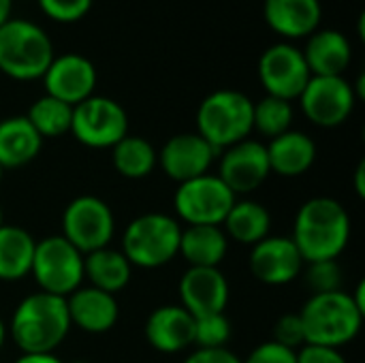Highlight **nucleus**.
I'll list each match as a JSON object with an SVG mask.
<instances>
[{
    "instance_id": "obj_1",
    "label": "nucleus",
    "mask_w": 365,
    "mask_h": 363,
    "mask_svg": "<svg viewBox=\"0 0 365 363\" xmlns=\"http://www.w3.org/2000/svg\"><path fill=\"white\" fill-rule=\"evenodd\" d=\"M291 240L302 255L304 265L338 261L351 242V216L340 201L331 197H312L297 210Z\"/></svg>"
},
{
    "instance_id": "obj_2",
    "label": "nucleus",
    "mask_w": 365,
    "mask_h": 363,
    "mask_svg": "<svg viewBox=\"0 0 365 363\" xmlns=\"http://www.w3.org/2000/svg\"><path fill=\"white\" fill-rule=\"evenodd\" d=\"M66 297L30 293L13 310L6 336L21 353H53L71 332Z\"/></svg>"
},
{
    "instance_id": "obj_3",
    "label": "nucleus",
    "mask_w": 365,
    "mask_h": 363,
    "mask_svg": "<svg viewBox=\"0 0 365 363\" xmlns=\"http://www.w3.org/2000/svg\"><path fill=\"white\" fill-rule=\"evenodd\" d=\"M304 325L306 344L342 349L353 342L364 325V312L346 291L317 293L297 312Z\"/></svg>"
},
{
    "instance_id": "obj_4",
    "label": "nucleus",
    "mask_w": 365,
    "mask_h": 363,
    "mask_svg": "<svg viewBox=\"0 0 365 363\" xmlns=\"http://www.w3.org/2000/svg\"><path fill=\"white\" fill-rule=\"evenodd\" d=\"M53 56L49 34L34 21L11 17L0 26V71L11 79H41Z\"/></svg>"
},
{
    "instance_id": "obj_5",
    "label": "nucleus",
    "mask_w": 365,
    "mask_h": 363,
    "mask_svg": "<svg viewBox=\"0 0 365 363\" xmlns=\"http://www.w3.org/2000/svg\"><path fill=\"white\" fill-rule=\"evenodd\" d=\"M182 225L160 212H148L133 218L122 235V255L133 267L156 270L180 255Z\"/></svg>"
},
{
    "instance_id": "obj_6",
    "label": "nucleus",
    "mask_w": 365,
    "mask_h": 363,
    "mask_svg": "<svg viewBox=\"0 0 365 363\" xmlns=\"http://www.w3.org/2000/svg\"><path fill=\"white\" fill-rule=\"evenodd\" d=\"M252 133V101L240 90H216L197 109V135L222 152Z\"/></svg>"
},
{
    "instance_id": "obj_7",
    "label": "nucleus",
    "mask_w": 365,
    "mask_h": 363,
    "mask_svg": "<svg viewBox=\"0 0 365 363\" xmlns=\"http://www.w3.org/2000/svg\"><path fill=\"white\" fill-rule=\"evenodd\" d=\"M30 276L38 291L68 297L83 282V255L62 235H49L36 242Z\"/></svg>"
},
{
    "instance_id": "obj_8",
    "label": "nucleus",
    "mask_w": 365,
    "mask_h": 363,
    "mask_svg": "<svg viewBox=\"0 0 365 363\" xmlns=\"http://www.w3.org/2000/svg\"><path fill=\"white\" fill-rule=\"evenodd\" d=\"M71 135L86 148L109 150L128 135V113L118 101L92 94L73 107Z\"/></svg>"
},
{
    "instance_id": "obj_9",
    "label": "nucleus",
    "mask_w": 365,
    "mask_h": 363,
    "mask_svg": "<svg viewBox=\"0 0 365 363\" xmlns=\"http://www.w3.org/2000/svg\"><path fill=\"white\" fill-rule=\"evenodd\" d=\"M115 233V218L101 197H75L62 212V237L81 255H90L109 246Z\"/></svg>"
},
{
    "instance_id": "obj_10",
    "label": "nucleus",
    "mask_w": 365,
    "mask_h": 363,
    "mask_svg": "<svg viewBox=\"0 0 365 363\" xmlns=\"http://www.w3.org/2000/svg\"><path fill=\"white\" fill-rule=\"evenodd\" d=\"M231 188L212 173L178 184L173 208L182 223L186 225H216L222 227L227 214L235 203Z\"/></svg>"
},
{
    "instance_id": "obj_11",
    "label": "nucleus",
    "mask_w": 365,
    "mask_h": 363,
    "mask_svg": "<svg viewBox=\"0 0 365 363\" xmlns=\"http://www.w3.org/2000/svg\"><path fill=\"white\" fill-rule=\"evenodd\" d=\"M297 101L312 124L336 128L351 118L357 96L346 77H310Z\"/></svg>"
},
{
    "instance_id": "obj_12",
    "label": "nucleus",
    "mask_w": 365,
    "mask_h": 363,
    "mask_svg": "<svg viewBox=\"0 0 365 363\" xmlns=\"http://www.w3.org/2000/svg\"><path fill=\"white\" fill-rule=\"evenodd\" d=\"M259 81L269 96L295 101L310 81V68L302 49L291 43H276L259 58Z\"/></svg>"
},
{
    "instance_id": "obj_13",
    "label": "nucleus",
    "mask_w": 365,
    "mask_h": 363,
    "mask_svg": "<svg viewBox=\"0 0 365 363\" xmlns=\"http://www.w3.org/2000/svg\"><path fill=\"white\" fill-rule=\"evenodd\" d=\"M216 175L231 188L235 197L257 190L272 175L265 143L257 139H244L222 150Z\"/></svg>"
},
{
    "instance_id": "obj_14",
    "label": "nucleus",
    "mask_w": 365,
    "mask_h": 363,
    "mask_svg": "<svg viewBox=\"0 0 365 363\" xmlns=\"http://www.w3.org/2000/svg\"><path fill=\"white\" fill-rule=\"evenodd\" d=\"M45 94L75 107L90 98L96 88V66L81 53L53 56L45 75Z\"/></svg>"
},
{
    "instance_id": "obj_15",
    "label": "nucleus",
    "mask_w": 365,
    "mask_h": 363,
    "mask_svg": "<svg viewBox=\"0 0 365 363\" xmlns=\"http://www.w3.org/2000/svg\"><path fill=\"white\" fill-rule=\"evenodd\" d=\"M214 158L216 150L201 135L180 133L165 141L158 154V165L169 180L184 184L210 173Z\"/></svg>"
},
{
    "instance_id": "obj_16",
    "label": "nucleus",
    "mask_w": 365,
    "mask_h": 363,
    "mask_svg": "<svg viewBox=\"0 0 365 363\" xmlns=\"http://www.w3.org/2000/svg\"><path fill=\"white\" fill-rule=\"evenodd\" d=\"M248 265L259 282L267 287H282L293 282L302 274L304 259L291 237L267 235L252 246Z\"/></svg>"
},
{
    "instance_id": "obj_17",
    "label": "nucleus",
    "mask_w": 365,
    "mask_h": 363,
    "mask_svg": "<svg viewBox=\"0 0 365 363\" xmlns=\"http://www.w3.org/2000/svg\"><path fill=\"white\" fill-rule=\"evenodd\" d=\"M180 306L192 317L225 312L229 304V280L220 267H188L180 278Z\"/></svg>"
},
{
    "instance_id": "obj_18",
    "label": "nucleus",
    "mask_w": 365,
    "mask_h": 363,
    "mask_svg": "<svg viewBox=\"0 0 365 363\" xmlns=\"http://www.w3.org/2000/svg\"><path fill=\"white\" fill-rule=\"evenodd\" d=\"M143 332L148 344L154 351L175 355L192 347L195 317L186 312L180 304L158 306L150 312Z\"/></svg>"
},
{
    "instance_id": "obj_19",
    "label": "nucleus",
    "mask_w": 365,
    "mask_h": 363,
    "mask_svg": "<svg viewBox=\"0 0 365 363\" xmlns=\"http://www.w3.org/2000/svg\"><path fill=\"white\" fill-rule=\"evenodd\" d=\"M66 310H68L71 325L92 336L111 332L120 317V306L115 302V295L98 291L90 285L79 287L66 297Z\"/></svg>"
},
{
    "instance_id": "obj_20",
    "label": "nucleus",
    "mask_w": 365,
    "mask_h": 363,
    "mask_svg": "<svg viewBox=\"0 0 365 363\" xmlns=\"http://www.w3.org/2000/svg\"><path fill=\"white\" fill-rule=\"evenodd\" d=\"M302 53L312 77H344L353 60L349 39L331 28L312 32Z\"/></svg>"
},
{
    "instance_id": "obj_21",
    "label": "nucleus",
    "mask_w": 365,
    "mask_h": 363,
    "mask_svg": "<svg viewBox=\"0 0 365 363\" xmlns=\"http://www.w3.org/2000/svg\"><path fill=\"white\" fill-rule=\"evenodd\" d=\"M267 26L284 39H304L319 30L321 0H263Z\"/></svg>"
},
{
    "instance_id": "obj_22",
    "label": "nucleus",
    "mask_w": 365,
    "mask_h": 363,
    "mask_svg": "<svg viewBox=\"0 0 365 363\" xmlns=\"http://www.w3.org/2000/svg\"><path fill=\"white\" fill-rule=\"evenodd\" d=\"M272 173L280 178H299L308 173L317 160V143L302 131H287L265 145Z\"/></svg>"
},
{
    "instance_id": "obj_23",
    "label": "nucleus",
    "mask_w": 365,
    "mask_h": 363,
    "mask_svg": "<svg viewBox=\"0 0 365 363\" xmlns=\"http://www.w3.org/2000/svg\"><path fill=\"white\" fill-rule=\"evenodd\" d=\"M229 252V237L216 225H186L182 227L180 255L188 267H220Z\"/></svg>"
},
{
    "instance_id": "obj_24",
    "label": "nucleus",
    "mask_w": 365,
    "mask_h": 363,
    "mask_svg": "<svg viewBox=\"0 0 365 363\" xmlns=\"http://www.w3.org/2000/svg\"><path fill=\"white\" fill-rule=\"evenodd\" d=\"M43 150L41 135L32 128L26 116L0 120V167L19 169L30 165Z\"/></svg>"
},
{
    "instance_id": "obj_25",
    "label": "nucleus",
    "mask_w": 365,
    "mask_h": 363,
    "mask_svg": "<svg viewBox=\"0 0 365 363\" xmlns=\"http://www.w3.org/2000/svg\"><path fill=\"white\" fill-rule=\"evenodd\" d=\"M130 276L133 265L122 255V250L105 246L101 250L83 255V280H88L90 287L98 291L115 295L128 287Z\"/></svg>"
},
{
    "instance_id": "obj_26",
    "label": "nucleus",
    "mask_w": 365,
    "mask_h": 363,
    "mask_svg": "<svg viewBox=\"0 0 365 363\" xmlns=\"http://www.w3.org/2000/svg\"><path fill=\"white\" fill-rule=\"evenodd\" d=\"M222 229L229 240L242 246H255L269 235L272 214L269 210L252 199H235L231 212L227 214Z\"/></svg>"
},
{
    "instance_id": "obj_27",
    "label": "nucleus",
    "mask_w": 365,
    "mask_h": 363,
    "mask_svg": "<svg viewBox=\"0 0 365 363\" xmlns=\"http://www.w3.org/2000/svg\"><path fill=\"white\" fill-rule=\"evenodd\" d=\"M34 248L36 240L26 229L4 223L0 227V280L17 282L30 276Z\"/></svg>"
},
{
    "instance_id": "obj_28",
    "label": "nucleus",
    "mask_w": 365,
    "mask_h": 363,
    "mask_svg": "<svg viewBox=\"0 0 365 363\" xmlns=\"http://www.w3.org/2000/svg\"><path fill=\"white\" fill-rule=\"evenodd\" d=\"M113 169L126 180H143L158 165V152L154 145L137 135H126L111 148Z\"/></svg>"
},
{
    "instance_id": "obj_29",
    "label": "nucleus",
    "mask_w": 365,
    "mask_h": 363,
    "mask_svg": "<svg viewBox=\"0 0 365 363\" xmlns=\"http://www.w3.org/2000/svg\"><path fill=\"white\" fill-rule=\"evenodd\" d=\"M26 120L32 124V128L41 135V139H51V137H62L71 133V122H73V107L45 94L36 98L28 113Z\"/></svg>"
},
{
    "instance_id": "obj_30",
    "label": "nucleus",
    "mask_w": 365,
    "mask_h": 363,
    "mask_svg": "<svg viewBox=\"0 0 365 363\" xmlns=\"http://www.w3.org/2000/svg\"><path fill=\"white\" fill-rule=\"evenodd\" d=\"M293 124V103L276 96H263L261 101L252 103V131L261 133L267 139H274Z\"/></svg>"
},
{
    "instance_id": "obj_31",
    "label": "nucleus",
    "mask_w": 365,
    "mask_h": 363,
    "mask_svg": "<svg viewBox=\"0 0 365 363\" xmlns=\"http://www.w3.org/2000/svg\"><path fill=\"white\" fill-rule=\"evenodd\" d=\"M231 334L233 327L225 312L195 317L192 344H197V349H229L227 344L231 340Z\"/></svg>"
},
{
    "instance_id": "obj_32",
    "label": "nucleus",
    "mask_w": 365,
    "mask_h": 363,
    "mask_svg": "<svg viewBox=\"0 0 365 363\" xmlns=\"http://www.w3.org/2000/svg\"><path fill=\"white\" fill-rule=\"evenodd\" d=\"M306 265V285L312 289V295L342 291V267L338 261H317Z\"/></svg>"
},
{
    "instance_id": "obj_33",
    "label": "nucleus",
    "mask_w": 365,
    "mask_h": 363,
    "mask_svg": "<svg viewBox=\"0 0 365 363\" xmlns=\"http://www.w3.org/2000/svg\"><path fill=\"white\" fill-rule=\"evenodd\" d=\"M41 11L60 24H73L88 15L94 0H36Z\"/></svg>"
},
{
    "instance_id": "obj_34",
    "label": "nucleus",
    "mask_w": 365,
    "mask_h": 363,
    "mask_svg": "<svg viewBox=\"0 0 365 363\" xmlns=\"http://www.w3.org/2000/svg\"><path fill=\"white\" fill-rule=\"evenodd\" d=\"M272 340L287 347V349H293V351H299L302 347H306V334H304V325H302L299 315L297 312L282 315L274 325V338Z\"/></svg>"
},
{
    "instance_id": "obj_35",
    "label": "nucleus",
    "mask_w": 365,
    "mask_h": 363,
    "mask_svg": "<svg viewBox=\"0 0 365 363\" xmlns=\"http://www.w3.org/2000/svg\"><path fill=\"white\" fill-rule=\"evenodd\" d=\"M242 363H297V351L287 349L274 340H267L250 351V355Z\"/></svg>"
},
{
    "instance_id": "obj_36",
    "label": "nucleus",
    "mask_w": 365,
    "mask_h": 363,
    "mask_svg": "<svg viewBox=\"0 0 365 363\" xmlns=\"http://www.w3.org/2000/svg\"><path fill=\"white\" fill-rule=\"evenodd\" d=\"M297 363H349L340 349L306 344L297 351Z\"/></svg>"
},
{
    "instance_id": "obj_37",
    "label": "nucleus",
    "mask_w": 365,
    "mask_h": 363,
    "mask_svg": "<svg viewBox=\"0 0 365 363\" xmlns=\"http://www.w3.org/2000/svg\"><path fill=\"white\" fill-rule=\"evenodd\" d=\"M182 363H242V359L229 349H197Z\"/></svg>"
},
{
    "instance_id": "obj_38",
    "label": "nucleus",
    "mask_w": 365,
    "mask_h": 363,
    "mask_svg": "<svg viewBox=\"0 0 365 363\" xmlns=\"http://www.w3.org/2000/svg\"><path fill=\"white\" fill-rule=\"evenodd\" d=\"M15 363H64L56 353H21Z\"/></svg>"
},
{
    "instance_id": "obj_39",
    "label": "nucleus",
    "mask_w": 365,
    "mask_h": 363,
    "mask_svg": "<svg viewBox=\"0 0 365 363\" xmlns=\"http://www.w3.org/2000/svg\"><path fill=\"white\" fill-rule=\"evenodd\" d=\"M365 163L361 160L359 165H357V169H355V193L359 195V197H364L365 195Z\"/></svg>"
},
{
    "instance_id": "obj_40",
    "label": "nucleus",
    "mask_w": 365,
    "mask_h": 363,
    "mask_svg": "<svg viewBox=\"0 0 365 363\" xmlns=\"http://www.w3.org/2000/svg\"><path fill=\"white\" fill-rule=\"evenodd\" d=\"M351 300L355 302V306H357V308H359V310H361V312L365 315V282L364 280H361V282L355 287V291L351 293Z\"/></svg>"
},
{
    "instance_id": "obj_41",
    "label": "nucleus",
    "mask_w": 365,
    "mask_h": 363,
    "mask_svg": "<svg viewBox=\"0 0 365 363\" xmlns=\"http://www.w3.org/2000/svg\"><path fill=\"white\" fill-rule=\"evenodd\" d=\"M11 9H13V0H0V26L11 19Z\"/></svg>"
},
{
    "instance_id": "obj_42",
    "label": "nucleus",
    "mask_w": 365,
    "mask_h": 363,
    "mask_svg": "<svg viewBox=\"0 0 365 363\" xmlns=\"http://www.w3.org/2000/svg\"><path fill=\"white\" fill-rule=\"evenodd\" d=\"M4 340H6V325H4V321L0 319V349L4 347Z\"/></svg>"
},
{
    "instance_id": "obj_43",
    "label": "nucleus",
    "mask_w": 365,
    "mask_h": 363,
    "mask_svg": "<svg viewBox=\"0 0 365 363\" xmlns=\"http://www.w3.org/2000/svg\"><path fill=\"white\" fill-rule=\"evenodd\" d=\"M4 225V212H2V205H0V227Z\"/></svg>"
},
{
    "instance_id": "obj_44",
    "label": "nucleus",
    "mask_w": 365,
    "mask_h": 363,
    "mask_svg": "<svg viewBox=\"0 0 365 363\" xmlns=\"http://www.w3.org/2000/svg\"><path fill=\"white\" fill-rule=\"evenodd\" d=\"M2 175H4V169L0 167V182H2Z\"/></svg>"
},
{
    "instance_id": "obj_45",
    "label": "nucleus",
    "mask_w": 365,
    "mask_h": 363,
    "mask_svg": "<svg viewBox=\"0 0 365 363\" xmlns=\"http://www.w3.org/2000/svg\"><path fill=\"white\" fill-rule=\"evenodd\" d=\"M73 363H88V362H73Z\"/></svg>"
}]
</instances>
